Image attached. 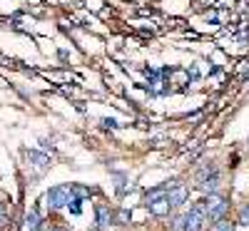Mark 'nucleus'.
<instances>
[{"label":"nucleus","instance_id":"2","mask_svg":"<svg viewBox=\"0 0 249 231\" xmlns=\"http://www.w3.org/2000/svg\"><path fill=\"white\" fill-rule=\"evenodd\" d=\"M45 206L50 212H62V209H68V204L72 201V186L70 184H55L48 189V194L43 197Z\"/></svg>","mask_w":249,"mask_h":231},{"label":"nucleus","instance_id":"6","mask_svg":"<svg viewBox=\"0 0 249 231\" xmlns=\"http://www.w3.org/2000/svg\"><path fill=\"white\" fill-rule=\"evenodd\" d=\"M190 192H192V186L190 184H182V182L175 189H170V192H167V201L172 206V212H179V209L190 201Z\"/></svg>","mask_w":249,"mask_h":231},{"label":"nucleus","instance_id":"17","mask_svg":"<svg viewBox=\"0 0 249 231\" xmlns=\"http://www.w3.org/2000/svg\"><path fill=\"white\" fill-rule=\"evenodd\" d=\"M50 231H70V229H68V226H62V224H53Z\"/></svg>","mask_w":249,"mask_h":231},{"label":"nucleus","instance_id":"16","mask_svg":"<svg viewBox=\"0 0 249 231\" xmlns=\"http://www.w3.org/2000/svg\"><path fill=\"white\" fill-rule=\"evenodd\" d=\"M8 224V214H5V204L0 201V226H5Z\"/></svg>","mask_w":249,"mask_h":231},{"label":"nucleus","instance_id":"10","mask_svg":"<svg viewBox=\"0 0 249 231\" xmlns=\"http://www.w3.org/2000/svg\"><path fill=\"white\" fill-rule=\"evenodd\" d=\"M132 221V212L127 206H117L115 209V216H112V226H130Z\"/></svg>","mask_w":249,"mask_h":231},{"label":"nucleus","instance_id":"14","mask_svg":"<svg viewBox=\"0 0 249 231\" xmlns=\"http://www.w3.org/2000/svg\"><path fill=\"white\" fill-rule=\"evenodd\" d=\"M100 127H102V130H110V132H115V130H120V127H122V124H120L115 117H102V119H100Z\"/></svg>","mask_w":249,"mask_h":231},{"label":"nucleus","instance_id":"7","mask_svg":"<svg viewBox=\"0 0 249 231\" xmlns=\"http://www.w3.org/2000/svg\"><path fill=\"white\" fill-rule=\"evenodd\" d=\"M25 159H28L33 166H37L40 172H48V169H50V164H53L50 154H45V152H37V149H25Z\"/></svg>","mask_w":249,"mask_h":231},{"label":"nucleus","instance_id":"19","mask_svg":"<svg viewBox=\"0 0 249 231\" xmlns=\"http://www.w3.org/2000/svg\"><path fill=\"white\" fill-rule=\"evenodd\" d=\"M92 231H97V229H92Z\"/></svg>","mask_w":249,"mask_h":231},{"label":"nucleus","instance_id":"18","mask_svg":"<svg viewBox=\"0 0 249 231\" xmlns=\"http://www.w3.org/2000/svg\"><path fill=\"white\" fill-rule=\"evenodd\" d=\"M247 147H249V137H247Z\"/></svg>","mask_w":249,"mask_h":231},{"label":"nucleus","instance_id":"1","mask_svg":"<svg viewBox=\"0 0 249 231\" xmlns=\"http://www.w3.org/2000/svg\"><path fill=\"white\" fill-rule=\"evenodd\" d=\"M202 204H204V212H207V219H210V224H212V221H219V219H227V216H230V209H232V199L227 197L224 192L202 197Z\"/></svg>","mask_w":249,"mask_h":231},{"label":"nucleus","instance_id":"9","mask_svg":"<svg viewBox=\"0 0 249 231\" xmlns=\"http://www.w3.org/2000/svg\"><path fill=\"white\" fill-rule=\"evenodd\" d=\"M70 186H72V197L80 199V201H85V199L100 194V189H95V186H85V184H70Z\"/></svg>","mask_w":249,"mask_h":231},{"label":"nucleus","instance_id":"12","mask_svg":"<svg viewBox=\"0 0 249 231\" xmlns=\"http://www.w3.org/2000/svg\"><path fill=\"white\" fill-rule=\"evenodd\" d=\"M170 231H187V214L184 212H175L170 216Z\"/></svg>","mask_w":249,"mask_h":231},{"label":"nucleus","instance_id":"8","mask_svg":"<svg viewBox=\"0 0 249 231\" xmlns=\"http://www.w3.org/2000/svg\"><path fill=\"white\" fill-rule=\"evenodd\" d=\"M147 212H150L155 219H167V216H172V214H175V212H172V206H170V201H167V197L160 199V201L147 204Z\"/></svg>","mask_w":249,"mask_h":231},{"label":"nucleus","instance_id":"15","mask_svg":"<svg viewBox=\"0 0 249 231\" xmlns=\"http://www.w3.org/2000/svg\"><path fill=\"white\" fill-rule=\"evenodd\" d=\"M68 212H70V214H72V216H80V214H82V201H80V199H75V197H72V201H70V204H68Z\"/></svg>","mask_w":249,"mask_h":231},{"label":"nucleus","instance_id":"4","mask_svg":"<svg viewBox=\"0 0 249 231\" xmlns=\"http://www.w3.org/2000/svg\"><path fill=\"white\" fill-rule=\"evenodd\" d=\"M222 179H224V174H222V169H217V172H212L207 179H202L199 184H195L192 189H195V192H199L202 197H210V194L222 192Z\"/></svg>","mask_w":249,"mask_h":231},{"label":"nucleus","instance_id":"11","mask_svg":"<svg viewBox=\"0 0 249 231\" xmlns=\"http://www.w3.org/2000/svg\"><path fill=\"white\" fill-rule=\"evenodd\" d=\"M239 226H237V221L234 219H219V221H212L210 226H207V231H237Z\"/></svg>","mask_w":249,"mask_h":231},{"label":"nucleus","instance_id":"13","mask_svg":"<svg viewBox=\"0 0 249 231\" xmlns=\"http://www.w3.org/2000/svg\"><path fill=\"white\" fill-rule=\"evenodd\" d=\"M237 226H242V229H249V199L239 206V212H237Z\"/></svg>","mask_w":249,"mask_h":231},{"label":"nucleus","instance_id":"3","mask_svg":"<svg viewBox=\"0 0 249 231\" xmlns=\"http://www.w3.org/2000/svg\"><path fill=\"white\" fill-rule=\"evenodd\" d=\"M184 214H187V231H207V226H210V219H207V212H204L202 199L190 201V209H187Z\"/></svg>","mask_w":249,"mask_h":231},{"label":"nucleus","instance_id":"5","mask_svg":"<svg viewBox=\"0 0 249 231\" xmlns=\"http://www.w3.org/2000/svg\"><path fill=\"white\" fill-rule=\"evenodd\" d=\"M112 216H115V206H110L107 201H97L95 204V229L105 231L112 226Z\"/></svg>","mask_w":249,"mask_h":231}]
</instances>
